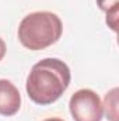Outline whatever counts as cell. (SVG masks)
Here are the masks:
<instances>
[{"label":"cell","instance_id":"obj_8","mask_svg":"<svg viewBox=\"0 0 119 121\" xmlns=\"http://www.w3.org/2000/svg\"><path fill=\"white\" fill-rule=\"evenodd\" d=\"M4 55H6V44H4V41L0 38V60L4 58Z\"/></svg>","mask_w":119,"mask_h":121},{"label":"cell","instance_id":"obj_3","mask_svg":"<svg viewBox=\"0 0 119 121\" xmlns=\"http://www.w3.org/2000/svg\"><path fill=\"white\" fill-rule=\"evenodd\" d=\"M69 110L74 121H101L104 107L99 96L91 89L77 90L69 101Z\"/></svg>","mask_w":119,"mask_h":121},{"label":"cell","instance_id":"obj_1","mask_svg":"<svg viewBox=\"0 0 119 121\" xmlns=\"http://www.w3.org/2000/svg\"><path fill=\"white\" fill-rule=\"evenodd\" d=\"M71 80L69 66L58 58H45L31 68L25 90L31 100L39 106H48L59 100Z\"/></svg>","mask_w":119,"mask_h":121},{"label":"cell","instance_id":"obj_6","mask_svg":"<svg viewBox=\"0 0 119 121\" xmlns=\"http://www.w3.org/2000/svg\"><path fill=\"white\" fill-rule=\"evenodd\" d=\"M118 18H119V9L107 13V24L112 31H118Z\"/></svg>","mask_w":119,"mask_h":121},{"label":"cell","instance_id":"obj_2","mask_svg":"<svg viewBox=\"0 0 119 121\" xmlns=\"http://www.w3.org/2000/svg\"><path fill=\"white\" fill-rule=\"evenodd\" d=\"M62 20L51 11H35L25 16L18 26V41L30 51L45 49L59 41Z\"/></svg>","mask_w":119,"mask_h":121},{"label":"cell","instance_id":"obj_7","mask_svg":"<svg viewBox=\"0 0 119 121\" xmlns=\"http://www.w3.org/2000/svg\"><path fill=\"white\" fill-rule=\"evenodd\" d=\"M97 4L105 13L112 11L115 9H119V0H97Z\"/></svg>","mask_w":119,"mask_h":121},{"label":"cell","instance_id":"obj_5","mask_svg":"<svg viewBox=\"0 0 119 121\" xmlns=\"http://www.w3.org/2000/svg\"><path fill=\"white\" fill-rule=\"evenodd\" d=\"M118 87H114L108 91L104 97V113L107 116L108 121H119V113H118Z\"/></svg>","mask_w":119,"mask_h":121},{"label":"cell","instance_id":"obj_9","mask_svg":"<svg viewBox=\"0 0 119 121\" xmlns=\"http://www.w3.org/2000/svg\"><path fill=\"white\" fill-rule=\"evenodd\" d=\"M44 121H64V120L58 118V117H51V118H46V120H44Z\"/></svg>","mask_w":119,"mask_h":121},{"label":"cell","instance_id":"obj_4","mask_svg":"<svg viewBox=\"0 0 119 121\" xmlns=\"http://www.w3.org/2000/svg\"><path fill=\"white\" fill-rule=\"evenodd\" d=\"M21 107L18 89L7 79H0V116L11 117Z\"/></svg>","mask_w":119,"mask_h":121}]
</instances>
